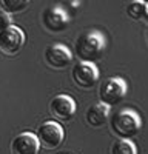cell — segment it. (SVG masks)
Here are the masks:
<instances>
[{
	"instance_id": "5b68a950",
	"label": "cell",
	"mask_w": 148,
	"mask_h": 154,
	"mask_svg": "<svg viewBox=\"0 0 148 154\" xmlns=\"http://www.w3.org/2000/svg\"><path fill=\"white\" fill-rule=\"evenodd\" d=\"M72 82L80 89H91L97 85L99 69L94 63L90 62H77L72 66Z\"/></svg>"
},
{
	"instance_id": "7c38bea8",
	"label": "cell",
	"mask_w": 148,
	"mask_h": 154,
	"mask_svg": "<svg viewBox=\"0 0 148 154\" xmlns=\"http://www.w3.org/2000/svg\"><path fill=\"white\" fill-rule=\"evenodd\" d=\"M31 0H0V9L6 14H19L23 12V9H26Z\"/></svg>"
},
{
	"instance_id": "e0dca14e",
	"label": "cell",
	"mask_w": 148,
	"mask_h": 154,
	"mask_svg": "<svg viewBox=\"0 0 148 154\" xmlns=\"http://www.w3.org/2000/svg\"><path fill=\"white\" fill-rule=\"evenodd\" d=\"M140 2H143V3H148V0H140Z\"/></svg>"
},
{
	"instance_id": "52a82bcc",
	"label": "cell",
	"mask_w": 148,
	"mask_h": 154,
	"mask_svg": "<svg viewBox=\"0 0 148 154\" xmlns=\"http://www.w3.org/2000/svg\"><path fill=\"white\" fill-rule=\"evenodd\" d=\"M49 114L59 122H68L76 114V102L66 94H57L49 102Z\"/></svg>"
},
{
	"instance_id": "7a4b0ae2",
	"label": "cell",
	"mask_w": 148,
	"mask_h": 154,
	"mask_svg": "<svg viewBox=\"0 0 148 154\" xmlns=\"http://www.w3.org/2000/svg\"><path fill=\"white\" fill-rule=\"evenodd\" d=\"M140 117L137 116V112H134L131 109H122L117 111L111 116L109 119V128L114 133V136H117L119 139H130L134 137L140 131Z\"/></svg>"
},
{
	"instance_id": "2e32d148",
	"label": "cell",
	"mask_w": 148,
	"mask_h": 154,
	"mask_svg": "<svg viewBox=\"0 0 148 154\" xmlns=\"http://www.w3.org/2000/svg\"><path fill=\"white\" fill-rule=\"evenodd\" d=\"M143 20H146L148 22V3H146V9H145V19Z\"/></svg>"
},
{
	"instance_id": "9a60e30c",
	"label": "cell",
	"mask_w": 148,
	"mask_h": 154,
	"mask_svg": "<svg viewBox=\"0 0 148 154\" xmlns=\"http://www.w3.org/2000/svg\"><path fill=\"white\" fill-rule=\"evenodd\" d=\"M11 25H12L11 16H9V14H6V12H2V14H0V31L9 28Z\"/></svg>"
},
{
	"instance_id": "8fae6325",
	"label": "cell",
	"mask_w": 148,
	"mask_h": 154,
	"mask_svg": "<svg viewBox=\"0 0 148 154\" xmlns=\"http://www.w3.org/2000/svg\"><path fill=\"white\" fill-rule=\"evenodd\" d=\"M85 120L91 128H102L109 120V106L102 102L91 105L85 112Z\"/></svg>"
},
{
	"instance_id": "9c48e42d",
	"label": "cell",
	"mask_w": 148,
	"mask_h": 154,
	"mask_svg": "<svg viewBox=\"0 0 148 154\" xmlns=\"http://www.w3.org/2000/svg\"><path fill=\"white\" fill-rule=\"evenodd\" d=\"M42 23L49 32H62L68 26V16L60 8H48L42 14Z\"/></svg>"
},
{
	"instance_id": "8992f818",
	"label": "cell",
	"mask_w": 148,
	"mask_h": 154,
	"mask_svg": "<svg viewBox=\"0 0 148 154\" xmlns=\"http://www.w3.org/2000/svg\"><path fill=\"white\" fill-rule=\"evenodd\" d=\"M25 45V34L20 28L11 25L0 31V53L5 56H16Z\"/></svg>"
},
{
	"instance_id": "277c9868",
	"label": "cell",
	"mask_w": 148,
	"mask_h": 154,
	"mask_svg": "<svg viewBox=\"0 0 148 154\" xmlns=\"http://www.w3.org/2000/svg\"><path fill=\"white\" fill-rule=\"evenodd\" d=\"M35 137L39 140V143L45 146L46 149H54V148H59L62 142H63L65 131L60 123L48 120L37 128Z\"/></svg>"
},
{
	"instance_id": "6da1fadb",
	"label": "cell",
	"mask_w": 148,
	"mask_h": 154,
	"mask_svg": "<svg viewBox=\"0 0 148 154\" xmlns=\"http://www.w3.org/2000/svg\"><path fill=\"white\" fill-rule=\"evenodd\" d=\"M105 37L100 32L90 31L83 32L76 38L74 43V54L80 62H90L94 63L102 57L105 51Z\"/></svg>"
},
{
	"instance_id": "4fadbf2b",
	"label": "cell",
	"mask_w": 148,
	"mask_h": 154,
	"mask_svg": "<svg viewBox=\"0 0 148 154\" xmlns=\"http://www.w3.org/2000/svg\"><path fill=\"white\" fill-rule=\"evenodd\" d=\"M111 154H137L130 139H117L111 146Z\"/></svg>"
},
{
	"instance_id": "3957f363",
	"label": "cell",
	"mask_w": 148,
	"mask_h": 154,
	"mask_svg": "<svg viewBox=\"0 0 148 154\" xmlns=\"http://www.w3.org/2000/svg\"><path fill=\"white\" fill-rule=\"evenodd\" d=\"M127 94V83L120 77H108L100 83L99 99L108 106H114L123 100Z\"/></svg>"
},
{
	"instance_id": "ac0fdd59",
	"label": "cell",
	"mask_w": 148,
	"mask_h": 154,
	"mask_svg": "<svg viewBox=\"0 0 148 154\" xmlns=\"http://www.w3.org/2000/svg\"><path fill=\"white\" fill-rule=\"evenodd\" d=\"M146 38H148V34H146Z\"/></svg>"
},
{
	"instance_id": "5bb4252c",
	"label": "cell",
	"mask_w": 148,
	"mask_h": 154,
	"mask_svg": "<svg viewBox=\"0 0 148 154\" xmlns=\"http://www.w3.org/2000/svg\"><path fill=\"white\" fill-rule=\"evenodd\" d=\"M145 9H146V3L140 2V0H134L127 6V16L133 20H143Z\"/></svg>"
},
{
	"instance_id": "30bf717a",
	"label": "cell",
	"mask_w": 148,
	"mask_h": 154,
	"mask_svg": "<svg viewBox=\"0 0 148 154\" xmlns=\"http://www.w3.org/2000/svg\"><path fill=\"white\" fill-rule=\"evenodd\" d=\"M39 149L40 143L32 133H20L11 140L12 154H39Z\"/></svg>"
},
{
	"instance_id": "ba28073f",
	"label": "cell",
	"mask_w": 148,
	"mask_h": 154,
	"mask_svg": "<svg viewBox=\"0 0 148 154\" xmlns=\"http://www.w3.org/2000/svg\"><path fill=\"white\" fill-rule=\"evenodd\" d=\"M45 62L49 68L53 69H63L66 68L71 60H72V54L71 51L65 46V45H60V43H54V45H49L45 49Z\"/></svg>"
}]
</instances>
